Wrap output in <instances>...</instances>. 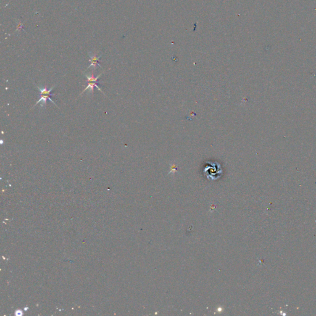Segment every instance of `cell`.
Masks as SVG:
<instances>
[{
  "label": "cell",
  "instance_id": "6da1fadb",
  "mask_svg": "<svg viewBox=\"0 0 316 316\" xmlns=\"http://www.w3.org/2000/svg\"><path fill=\"white\" fill-rule=\"evenodd\" d=\"M55 87V86H53V87H51L50 90H48V89H47V86H45V87H43V88H41V87H39L38 86H37V85H36V88H37V89L39 90L40 93V97H41V98L38 100V101L36 103V104L33 106V107H35L37 104L40 103H42V104H41V106H42V107H45V106H47V100H50L51 103H53L56 106H57V107H58V106H57V104L55 103V101H53L51 99V98H50V96H53V95H56L55 93H51V92L53 90V88H54ZM58 108H59V107H58Z\"/></svg>",
  "mask_w": 316,
  "mask_h": 316
},
{
  "label": "cell",
  "instance_id": "3957f363",
  "mask_svg": "<svg viewBox=\"0 0 316 316\" xmlns=\"http://www.w3.org/2000/svg\"><path fill=\"white\" fill-rule=\"evenodd\" d=\"M87 83H88V85H87V87L85 88V89H84V90H83V92L80 94V95H82L85 92H86L87 90H90V92H91L92 94H93V93H94V87H96V88H98V90H100L101 92H102L104 95H105V94H104V92H103V91H102V90L100 88V87L98 86V85L97 84V83H96V82H87Z\"/></svg>",
  "mask_w": 316,
  "mask_h": 316
},
{
  "label": "cell",
  "instance_id": "7a4b0ae2",
  "mask_svg": "<svg viewBox=\"0 0 316 316\" xmlns=\"http://www.w3.org/2000/svg\"><path fill=\"white\" fill-rule=\"evenodd\" d=\"M89 56H90V59L89 61H90V62H91V64L88 67L87 69H88L89 68H90V67H93V70H95L96 69V66H100L101 68H102L101 66V65L100 64V63H99V62H100L99 59H100V58H101V56H96V54H93V55H91V54H90V53H89Z\"/></svg>",
  "mask_w": 316,
  "mask_h": 316
},
{
  "label": "cell",
  "instance_id": "277c9868",
  "mask_svg": "<svg viewBox=\"0 0 316 316\" xmlns=\"http://www.w3.org/2000/svg\"><path fill=\"white\" fill-rule=\"evenodd\" d=\"M93 71H94V70H92V75H88V74H87V73H85V77H87V82H96V83H97V82H97L98 79V78H99L102 75V74L103 73H103H100V75H98L96 77H94V72H93Z\"/></svg>",
  "mask_w": 316,
  "mask_h": 316
}]
</instances>
